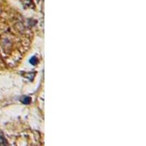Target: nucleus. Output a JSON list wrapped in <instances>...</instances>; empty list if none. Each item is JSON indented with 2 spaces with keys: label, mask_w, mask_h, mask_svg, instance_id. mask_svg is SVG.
<instances>
[{
  "label": "nucleus",
  "mask_w": 146,
  "mask_h": 146,
  "mask_svg": "<svg viewBox=\"0 0 146 146\" xmlns=\"http://www.w3.org/2000/svg\"><path fill=\"white\" fill-rule=\"evenodd\" d=\"M0 146H7V139H5L2 131H0Z\"/></svg>",
  "instance_id": "1"
},
{
  "label": "nucleus",
  "mask_w": 146,
  "mask_h": 146,
  "mask_svg": "<svg viewBox=\"0 0 146 146\" xmlns=\"http://www.w3.org/2000/svg\"><path fill=\"white\" fill-rule=\"evenodd\" d=\"M31 101H32V99L30 98L29 96H23L21 98V102L23 104H25V105L29 104V103L31 102Z\"/></svg>",
  "instance_id": "2"
},
{
  "label": "nucleus",
  "mask_w": 146,
  "mask_h": 146,
  "mask_svg": "<svg viewBox=\"0 0 146 146\" xmlns=\"http://www.w3.org/2000/svg\"><path fill=\"white\" fill-rule=\"evenodd\" d=\"M29 62L30 64H32V65H36V64H37V62H38V59H37V58H36V56H33L31 58Z\"/></svg>",
  "instance_id": "3"
}]
</instances>
